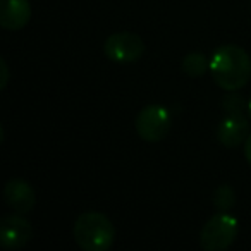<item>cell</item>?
<instances>
[{
	"label": "cell",
	"mask_w": 251,
	"mask_h": 251,
	"mask_svg": "<svg viewBox=\"0 0 251 251\" xmlns=\"http://www.w3.org/2000/svg\"><path fill=\"white\" fill-rule=\"evenodd\" d=\"M210 74L219 88L236 91L246 86L251 77V59L237 45H222L210 59Z\"/></svg>",
	"instance_id": "obj_1"
},
{
	"label": "cell",
	"mask_w": 251,
	"mask_h": 251,
	"mask_svg": "<svg viewBox=\"0 0 251 251\" xmlns=\"http://www.w3.org/2000/svg\"><path fill=\"white\" fill-rule=\"evenodd\" d=\"M74 241L84 251H107L114 244L115 229L100 212H84L74 222Z\"/></svg>",
	"instance_id": "obj_2"
},
{
	"label": "cell",
	"mask_w": 251,
	"mask_h": 251,
	"mask_svg": "<svg viewBox=\"0 0 251 251\" xmlns=\"http://www.w3.org/2000/svg\"><path fill=\"white\" fill-rule=\"evenodd\" d=\"M237 237V219L227 212H219L203 226L200 244L206 251H224Z\"/></svg>",
	"instance_id": "obj_3"
},
{
	"label": "cell",
	"mask_w": 251,
	"mask_h": 251,
	"mask_svg": "<svg viewBox=\"0 0 251 251\" xmlns=\"http://www.w3.org/2000/svg\"><path fill=\"white\" fill-rule=\"evenodd\" d=\"M171 112L162 105H148L140 110L134 121L138 136L147 143H158L164 140L171 129Z\"/></svg>",
	"instance_id": "obj_4"
},
{
	"label": "cell",
	"mask_w": 251,
	"mask_h": 251,
	"mask_svg": "<svg viewBox=\"0 0 251 251\" xmlns=\"http://www.w3.org/2000/svg\"><path fill=\"white\" fill-rule=\"evenodd\" d=\"M103 52L112 62L133 64L138 62L145 53V43L136 33L119 31L105 40Z\"/></svg>",
	"instance_id": "obj_5"
},
{
	"label": "cell",
	"mask_w": 251,
	"mask_h": 251,
	"mask_svg": "<svg viewBox=\"0 0 251 251\" xmlns=\"http://www.w3.org/2000/svg\"><path fill=\"white\" fill-rule=\"evenodd\" d=\"M33 237V227L21 213L5 215L0 222V244L5 250H19Z\"/></svg>",
	"instance_id": "obj_6"
},
{
	"label": "cell",
	"mask_w": 251,
	"mask_h": 251,
	"mask_svg": "<svg viewBox=\"0 0 251 251\" xmlns=\"http://www.w3.org/2000/svg\"><path fill=\"white\" fill-rule=\"evenodd\" d=\"M250 136V124L243 112L227 114L217 127V140L227 148H236Z\"/></svg>",
	"instance_id": "obj_7"
},
{
	"label": "cell",
	"mask_w": 251,
	"mask_h": 251,
	"mask_svg": "<svg viewBox=\"0 0 251 251\" xmlns=\"http://www.w3.org/2000/svg\"><path fill=\"white\" fill-rule=\"evenodd\" d=\"M4 196L7 205L16 213L25 215V213H29L35 208V203H36L35 189L25 179H11V181H7L4 189Z\"/></svg>",
	"instance_id": "obj_8"
},
{
	"label": "cell",
	"mask_w": 251,
	"mask_h": 251,
	"mask_svg": "<svg viewBox=\"0 0 251 251\" xmlns=\"http://www.w3.org/2000/svg\"><path fill=\"white\" fill-rule=\"evenodd\" d=\"M31 19L29 0H0V26L9 31L23 29Z\"/></svg>",
	"instance_id": "obj_9"
},
{
	"label": "cell",
	"mask_w": 251,
	"mask_h": 251,
	"mask_svg": "<svg viewBox=\"0 0 251 251\" xmlns=\"http://www.w3.org/2000/svg\"><path fill=\"white\" fill-rule=\"evenodd\" d=\"M206 69H210V60H206V57L200 52L188 53L182 60V71L189 77H201Z\"/></svg>",
	"instance_id": "obj_10"
},
{
	"label": "cell",
	"mask_w": 251,
	"mask_h": 251,
	"mask_svg": "<svg viewBox=\"0 0 251 251\" xmlns=\"http://www.w3.org/2000/svg\"><path fill=\"white\" fill-rule=\"evenodd\" d=\"M234 203H236V195H234V189L230 188V186L224 184L215 189V193H213V205H215L220 212L230 210Z\"/></svg>",
	"instance_id": "obj_11"
},
{
	"label": "cell",
	"mask_w": 251,
	"mask_h": 251,
	"mask_svg": "<svg viewBox=\"0 0 251 251\" xmlns=\"http://www.w3.org/2000/svg\"><path fill=\"white\" fill-rule=\"evenodd\" d=\"M246 107V101L241 95H236L232 91L230 95H226L222 98V108L227 114H236V112H243V108Z\"/></svg>",
	"instance_id": "obj_12"
},
{
	"label": "cell",
	"mask_w": 251,
	"mask_h": 251,
	"mask_svg": "<svg viewBox=\"0 0 251 251\" xmlns=\"http://www.w3.org/2000/svg\"><path fill=\"white\" fill-rule=\"evenodd\" d=\"M0 67H2V79H0V90H4L7 86V81H9V66H7V60L5 59H0Z\"/></svg>",
	"instance_id": "obj_13"
},
{
	"label": "cell",
	"mask_w": 251,
	"mask_h": 251,
	"mask_svg": "<svg viewBox=\"0 0 251 251\" xmlns=\"http://www.w3.org/2000/svg\"><path fill=\"white\" fill-rule=\"evenodd\" d=\"M244 157H246L248 164H251V133L244 141Z\"/></svg>",
	"instance_id": "obj_14"
},
{
	"label": "cell",
	"mask_w": 251,
	"mask_h": 251,
	"mask_svg": "<svg viewBox=\"0 0 251 251\" xmlns=\"http://www.w3.org/2000/svg\"><path fill=\"white\" fill-rule=\"evenodd\" d=\"M248 115H250V119H251V98H250V101H248Z\"/></svg>",
	"instance_id": "obj_15"
}]
</instances>
